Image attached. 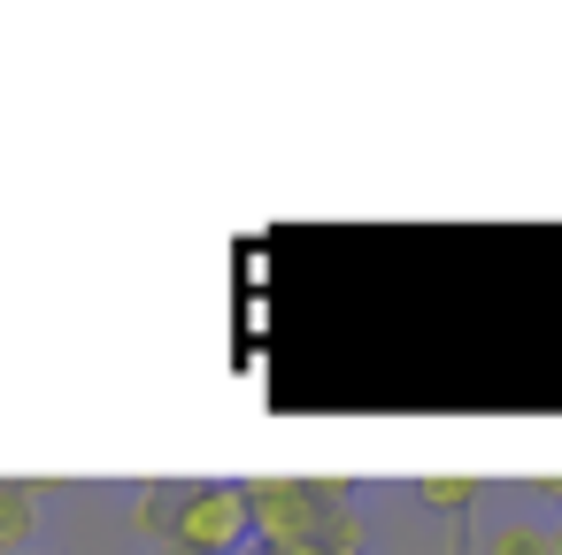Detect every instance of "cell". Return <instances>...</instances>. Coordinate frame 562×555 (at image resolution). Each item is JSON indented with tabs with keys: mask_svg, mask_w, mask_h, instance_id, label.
<instances>
[{
	"mask_svg": "<svg viewBox=\"0 0 562 555\" xmlns=\"http://www.w3.org/2000/svg\"><path fill=\"white\" fill-rule=\"evenodd\" d=\"M247 486V509H255V540L262 547H293V540H316L324 532V493L316 478H239Z\"/></svg>",
	"mask_w": 562,
	"mask_h": 555,
	"instance_id": "1",
	"label": "cell"
},
{
	"mask_svg": "<svg viewBox=\"0 0 562 555\" xmlns=\"http://www.w3.org/2000/svg\"><path fill=\"white\" fill-rule=\"evenodd\" d=\"M178 540L193 555H239L255 540V509H247V486H186V517H178Z\"/></svg>",
	"mask_w": 562,
	"mask_h": 555,
	"instance_id": "2",
	"label": "cell"
},
{
	"mask_svg": "<svg viewBox=\"0 0 562 555\" xmlns=\"http://www.w3.org/2000/svg\"><path fill=\"white\" fill-rule=\"evenodd\" d=\"M32 524H40V486L0 478V555H16L32 540Z\"/></svg>",
	"mask_w": 562,
	"mask_h": 555,
	"instance_id": "3",
	"label": "cell"
},
{
	"mask_svg": "<svg viewBox=\"0 0 562 555\" xmlns=\"http://www.w3.org/2000/svg\"><path fill=\"white\" fill-rule=\"evenodd\" d=\"M178 517H186V493H170V486H139V509H132V524L147 532V540H178Z\"/></svg>",
	"mask_w": 562,
	"mask_h": 555,
	"instance_id": "4",
	"label": "cell"
},
{
	"mask_svg": "<svg viewBox=\"0 0 562 555\" xmlns=\"http://www.w3.org/2000/svg\"><path fill=\"white\" fill-rule=\"evenodd\" d=\"M416 501H424V509H447V517H462V509L477 501V478H462V470H447V478H416Z\"/></svg>",
	"mask_w": 562,
	"mask_h": 555,
	"instance_id": "5",
	"label": "cell"
},
{
	"mask_svg": "<svg viewBox=\"0 0 562 555\" xmlns=\"http://www.w3.org/2000/svg\"><path fill=\"white\" fill-rule=\"evenodd\" d=\"M362 540H370V524H362L355 509H331V517H324V532H316V547H324V555H362Z\"/></svg>",
	"mask_w": 562,
	"mask_h": 555,
	"instance_id": "6",
	"label": "cell"
},
{
	"mask_svg": "<svg viewBox=\"0 0 562 555\" xmlns=\"http://www.w3.org/2000/svg\"><path fill=\"white\" fill-rule=\"evenodd\" d=\"M485 555H554V532L547 524H501L485 540Z\"/></svg>",
	"mask_w": 562,
	"mask_h": 555,
	"instance_id": "7",
	"label": "cell"
},
{
	"mask_svg": "<svg viewBox=\"0 0 562 555\" xmlns=\"http://www.w3.org/2000/svg\"><path fill=\"white\" fill-rule=\"evenodd\" d=\"M162 555H193V547H186V540H170V547H162Z\"/></svg>",
	"mask_w": 562,
	"mask_h": 555,
	"instance_id": "8",
	"label": "cell"
},
{
	"mask_svg": "<svg viewBox=\"0 0 562 555\" xmlns=\"http://www.w3.org/2000/svg\"><path fill=\"white\" fill-rule=\"evenodd\" d=\"M554 555H562V524H554Z\"/></svg>",
	"mask_w": 562,
	"mask_h": 555,
	"instance_id": "9",
	"label": "cell"
},
{
	"mask_svg": "<svg viewBox=\"0 0 562 555\" xmlns=\"http://www.w3.org/2000/svg\"><path fill=\"white\" fill-rule=\"evenodd\" d=\"M255 555H262V547H255Z\"/></svg>",
	"mask_w": 562,
	"mask_h": 555,
	"instance_id": "10",
	"label": "cell"
}]
</instances>
